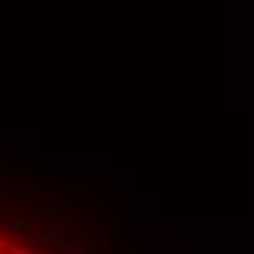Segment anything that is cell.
<instances>
[{
    "label": "cell",
    "instance_id": "obj_1",
    "mask_svg": "<svg viewBox=\"0 0 254 254\" xmlns=\"http://www.w3.org/2000/svg\"><path fill=\"white\" fill-rule=\"evenodd\" d=\"M0 249H3V240H0Z\"/></svg>",
    "mask_w": 254,
    "mask_h": 254
}]
</instances>
